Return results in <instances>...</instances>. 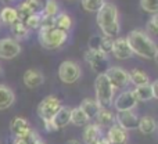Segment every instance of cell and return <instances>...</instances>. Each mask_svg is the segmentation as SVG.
I'll list each match as a JSON object with an SVG mask.
<instances>
[{
    "instance_id": "obj_18",
    "label": "cell",
    "mask_w": 158,
    "mask_h": 144,
    "mask_svg": "<svg viewBox=\"0 0 158 144\" xmlns=\"http://www.w3.org/2000/svg\"><path fill=\"white\" fill-rule=\"evenodd\" d=\"M43 82H44V76L39 69L31 68L24 73V84L27 87H29V89H36Z\"/></svg>"
},
{
    "instance_id": "obj_11",
    "label": "cell",
    "mask_w": 158,
    "mask_h": 144,
    "mask_svg": "<svg viewBox=\"0 0 158 144\" xmlns=\"http://www.w3.org/2000/svg\"><path fill=\"white\" fill-rule=\"evenodd\" d=\"M112 103H114L117 111H132L137 105V100L135 98L132 90H125V92L119 93Z\"/></svg>"
},
{
    "instance_id": "obj_10",
    "label": "cell",
    "mask_w": 158,
    "mask_h": 144,
    "mask_svg": "<svg viewBox=\"0 0 158 144\" xmlns=\"http://www.w3.org/2000/svg\"><path fill=\"white\" fill-rule=\"evenodd\" d=\"M115 122L119 128L128 130H133L137 129V123H139V117L135 114L133 111H117L115 115Z\"/></svg>"
},
{
    "instance_id": "obj_27",
    "label": "cell",
    "mask_w": 158,
    "mask_h": 144,
    "mask_svg": "<svg viewBox=\"0 0 158 144\" xmlns=\"http://www.w3.org/2000/svg\"><path fill=\"white\" fill-rule=\"evenodd\" d=\"M89 118L86 117L83 111H82L79 107L77 108H71V123H74L75 126H86L89 123Z\"/></svg>"
},
{
    "instance_id": "obj_22",
    "label": "cell",
    "mask_w": 158,
    "mask_h": 144,
    "mask_svg": "<svg viewBox=\"0 0 158 144\" xmlns=\"http://www.w3.org/2000/svg\"><path fill=\"white\" fill-rule=\"evenodd\" d=\"M137 129H139L143 134H151V133H154V132H156L157 122H156V119H154L153 117L146 115V117H143V118H140V119H139Z\"/></svg>"
},
{
    "instance_id": "obj_7",
    "label": "cell",
    "mask_w": 158,
    "mask_h": 144,
    "mask_svg": "<svg viewBox=\"0 0 158 144\" xmlns=\"http://www.w3.org/2000/svg\"><path fill=\"white\" fill-rule=\"evenodd\" d=\"M58 78L63 83H75L81 78V67L74 61H63L58 67Z\"/></svg>"
},
{
    "instance_id": "obj_23",
    "label": "cell",
    "mask_w": 158,
    "mask_h": 144,
    "mask_svg": "<svg viewBox=\"0 0 158 144\" xmlns=\"http://www.w3.org/2000/svg\"><path fill=\"white\" fill-rule=\"evenodd\" d=\"M79 108L86 114V117L89 118V119H93V118L97 115L100 107H98L97 101L93 100V98H85V100L81 103V107H79Z\"/></svg>"
},
{
    "instance_id": "obj_20",
    "label": "cell",
    "mask_w": 158,
    "mask_h": 144,
    "mask_svg": "<svg viewBox=\"0 0 158 144\" xmlns=\"http://www.w3.org/2000/svg\"><path fill=\"white\" fill-rule=\"evenodd\" d=\"M15 101L14 92L6 84H0V111L10 108Z\"/></svg>"
},
{
    "instance_id": "obj_33",
    "label": "cell",
    "mask_w": 158,
    "mask_h": 144,
    "mask_svg": "<svg viewBox=\"0 0 158 144\" xmlns=\"http://www.w3.org/2000/svg\"><path fill=\"white\" fill-rule=\"evenodd\" d=\"M140 6L144 11L150 14H157L158 11V0H140Z\"/></svg>"
},
{
    "instance_id": "obj_17",
    "label": "cell",
    "mask_w": 158,
    "mask_h": 144,
    "mask_svg": "<svg viewBox=\"0 0 158 144\" xmlns=\"http://www.w3.org/2000/svg\"><path fill=\"white\" fill-rule=\"evenodd\" d=\"M52 122H53V125H54L56 130L68 126L69 123H71V108H69V107L61 105V108L58 109V112L53 117Z\"/></svg>"
},
{
    "instance_id": "obj_1",
    "label": "cell",
    "mask_w": 158,
    "mask_h": 144,
    "mask_svg": "<svg viewBox=\"0 0 158 144\" xmlns=\"http://www.w3.org/2000/svg\"><path fill=\"white\" fill-rule=\"evenodd\" d=\"M126 42L133 54H137L139 57L147 58V60H157V44L146 32L139 29L131 31L126 36Z\"/></svg>"
},
{
    "instance_id": "obj_38",
    "label": "cell",
    "mask_w": 158,
    "mask_h": 144,
    "mask_svg": "<svg viewBox=\"0 0 158 144\" xmlns=\"http://www.w3.org/2000/svg\"><path fill=\"white\" fill-rule=\"evenodd\" d=\"M67 144H81L79 140H69V142H67Z\"/></svg>"
},
{
    "instance_id": "obj_30",
    "label": "cell",
    "mask_w": 158,
    "mask_h": 144,
    "mask_svg": "<svg viewBox=\"0 0 158 144\" xmlns=\"http://www.w3.org/2000/svg\"><path fill=\"white\" fill-rule=\"evenodd\" d=\"M81 2L83 8L86 11H89V13H97L106 3L104 0H81Z\"/></svg>"
},
{
    "instance_id": "obj_26",
    "label": "cell",
    "mask_w": 158,
    "mask_h": 144,
    "mask_svg": "<svg viewBox=\"0 0 158 144\" xmlns=\"http://www.w3.org/2000/svg\"><path fill=\"white\" fill-rule=\"evenodd\" d=\"M129 82H132L137 87V86H143V84H148L150 83V78L144 71L135 68L129 72Z\"/></svg>"
},
{
    "instance_id": "obj_8",
    "label": "cell",
    "mask_w": 158,
    "mask_h": 144,
    "mask_svg": "<svg viewBox=\"0 0 158 144\" xmlns=\"http://www.w3.org/2000/svg\"><path fill=\"white\" fill-rule=\"evenodd\" d=\"M104 75L107 76L108 82L111 83V86L117 89H123L126 87L131 82H129V72L126 69L121 68V67H110L106 71Z\"/></svg>"
},
{
    "instance_id": "obj_9",
    "label": "cell",
    "mask_w": 158,
    "mask_h": 144,
    "mask_svg": "<svg viewBox=\"0 0 158 144\" xmlns=\"http://www.w3.org/2000/svg\"><path fill=\"white\" fill-rule=\"evenodd\" d=\"M21 53V46L13 38L0 39V58L2 60H13Z\"/></svg>"
},
{
    "instance_id": "obj_6",
    "label": "cell",
    "mask_w": 158,
    "mask_h": 144,
    "mask_svg": "<svg viewBox=\"0 0 158 144\" xmlns=\"http://www.w3.org/2000/svg\"><path fill=\"white\" fill-rule=\"evenodd\" d=\"M60 108L61 101L56 96H47L38 105V114L42 118V121H52Z\"/></svg>"
},
{
    "instance_id": "obj_3",
    "label": "cell",
    "mask_w": 158,
    "mask_h": 144,
    "mask_svg": "<svg viewBox=\"0 0 158 144\" xmlns=\"http://www.w3.org/2000/svg\"><path fill=\"white\" fill-rule=\"evenodd\" d=\"M68 39V33L57 28H39V42L47 50H57Z\"/></svg>"
},
{
    "instance_id": "obj_24",
    "label": "cell",
    "mask_w": 158,
    "mask_h": 144,
    "mask_svg": "<svg viewBox=\"0 0 158 144\" xmlns=\"http://www.w3.org/2000/svg\"><path fill=\"white\" fill-rule=\"evenodd\" d=\"M54 28L68 33V31L72 28V18L67 13H58L54 17Z\"/></svg>"
},
{
    "instance_id": "obj_35",
    "label": "cell",
    "mask_w": 158,
    "mask_h": 144,
    "mask_svg": "<svg viewBox=\"0 0 158 144\" xmlns=\"http://www.w3.org/2000/svg\"><path fill=\"white\" fill-rule=\"evenodd\" d=\"M40 28H54V17H47L42 14Z\"/></svg>"
},
{
    "instance_id": "obj_14",
    "label": "cell",
    "mask_w": 158,
    "mask_h": 144,
    "mask_svg": "<svg viewBox=\"0 0 158 144\" xmlns=\"http://www.w3.org/2000/svg\"><path fill=\"white\" fill-rule=\"evenodd\" d=\"M10 130H11V133L15 136V139H22V137H25L31 130H32V128H31L29 122H28L25 118L17 117L11 121Z\"/></svg>"
},
{
    "instance_id": "obj_37",
    "label": "cell",
    "mask_w": 158,
    "mask_h": 144,
    "mask_svg": "<svg viewBox=\"0 0 158 144\" xmlns=\"http://www.w3.org/2000/svg\"><path fill=\"white\" fill-rule=\"evenodd\" d=\"M150 86H151V92H153L154 98H158V90H157V87H158V80H154L153 83H150Z\"/></svg>"
},
{
    "instance_id": "obj_40",
    "label": "cell",
    "mask_w": 158,
    "mask_h": 144,
    "mask_svg": "<svg viewBox=\"0 0 158 144\" xmlns=\"http://www.w3.org/2000/svg\"><path fill=\"white\" fill-rule=\"evenodd\" d=\"M35 144H46V143H44V142H43V140H42V139H39V140H38V142H36Z\"/></svg>"
},
{
    "instance_id": "obj_4",
    "label": "cell",
    "mask_w": 158,
    "mask_h": 144,
    "mask_svg": "<svg viewBox=\"0 0 158 144\" xmlns=\"http://www.w3.org/2000/svg\"><path fill=\"white\" fill-rule=\"evenodd\" d=\"M94 90H96V101H97L100 108H108L112 105L114 101V93L115 89L111 86L108 82L107 76L104 75H97L94 82Z\"/></svg>"
},
{
    "instance_id": "obj_5",
    "label": "cell",
    "mask_w": 158,
    "mask_h": 144,
    "mask_svg": "<svg viewBox=\"0 0 158 144\" xmlns=\"http://www.w3.org/2000/svg\"><path fill=\"white\" fill-rule=\"evenodd\" d=\"M85 60L87 61V64H89V67L92 68V71L98 73V75L106 73V71L110 68L108 56L101 53L100 50H90L89 49L85 53Z\"/></svg>"
},
{
    "instance_id": "obj_34",
    "label": "cell",
    "mask_w": 158,
    "mask_h": 144,
    "mask_svg": "<svg viewBox=\"0 0 158 144\" xmlns=\"http://www.w3.org/2000/svg\"><path fill=\"white\" fill-rule=\"evenodd\" d=\"M147 31L151 33L153 36L158 35V22H157V14H154L150 18V21L147 22Z\"/></svg>"
},
{
    "instance_id": "obj_16",
    "label": "cell",
    "mask_w": 158,
    "mask_h": 144,
    "mask_svg": "<svg viewBox=\"0 0 158 144\" xmlns=\"http://www.w3.org/2000/svg\"><path fill=\"white\" fill-rule=\"evenodd\" d=\"M128 132L125 129L119 128L117 123L108 128V133H107V140L110 144H126L128 143Z\"/></svg>"
},
{
    "instance_id": "obj_12",
    "label": "cell",
    "mask_w": 158,
    "mask_h": 144,
    "mask_svg": "<svg viewBox=\"0 0 158 144\" xmlns=\"http://www.w3.org/2000/svg\"><path fill=\"white\" fill-rule=\"evenodd\" d=\"M42 6L43 4L40 3V0H25V2L17 8L18 19L25 21L28 17L33 15V14H40Z\"/></svg>"
},
{
    "instance_id": "obj_15",
    "label": "cell",
    "mask_w": 158,
    "mask_h": 144,
    "mask_svg": "<svg viewBox=\"0 0 158 144\" xmlns=\"http://www.w3.org/2000/svg\"><path fill=\"white\" fill-rule=\"evenodd\" d=\"M103 137V129L97 123H87L83 130L82 139L85 144H97Z\"/></svg>"
},
{
    "instance_id": "obj_41",
    "label": "cell",
    "mask_w": 158,
    "mask_h": 144,
    "mask_svg": "<svg viewBox=\"0 0 158 144\" xmlns=\"http://www.w3.org/2000/svg\"><path fill=\"white\" fill-rule=\"evenodd\" d=\"M0 72H2V68H0Z\"/></svg>"
},
{
    "instance_id": "obj_2",
    "label": "cell",
    "mask_w": 158,
    "mask_h": 144,
    "mask_svg": "<svg viewBox=\"0 0 158 144\" xmlns=\"http://www.w3.org/2000/svg\"><path fill=\"white\" fill-rule=\"evenodd\" d=\"M97 25L106 38L114 39L119 35V14L118 8L112 3H104V6L97 11Z\"/></svg>"
},
{
    "instance_id": "obj_32",
    "label": "cell",
    "mask_w": 158,
    "mask_h": 144,
    "mask_svg": "<svg viewBox=\"0 0 158 144\" xmlns=\"http://www.w3.org/2000/svg\"><path fill=\"white\" fill-rule=\"evenodd\" d=\"M40 21H42V13L33 14V15L28 17L24 22H25L28 29H39V28H40Z\"/></svg>"
},
{
    "instance_id": "obj_28",
    "label": "cell",
    "mask_w": 158,
    "mask_h": 144,
    "mask_svg": "<svg viewBox=\"0 0 158 144\" xmlns=\"http://www.w3.org/2000/svg\"><path fill=\"white\" fill-rule=\"evenodd\" d=\"M18 19V13H17V8L13 7H4L2 11H0V21L3 24L11 25Z\"/></svg>"
},
{
    "instance_id": "obj_39",
    "label": "cell",
    "mask_w": 158,
    "mask_h": 144,
    "mask_svg": "<svg viewBox=\"0 0 158 144\" xmlns=\"http://www.w3.org/2000/svg\"><path fill=\"white\" fill-rule=\"evenodd\" d=\"M13 144H25L24 142H22V140L21 139H15V142H14Z\"/></svg>"
},
{
    "instance_id": "obj_13",
    "label": "cell",
    "mask_w": 158,
    "mask_h": 144,
    "mask_svg": "<svg viewBox=\"0 0 158 144\" xmlns=\"http://www.w3.org/2000/svg\"><path fill=\"white\" fill-rule=\"evenodd\" d=\"M111 53L114 54V57L117 60H128L133 56L131 47H129L126 38H117L112 43V50Z\"/></svg>"
},
{
    "instance_id": "obj_25",
    "label": "cell",
    "mask_w": 158,
    "mask_h": 144,
    "mask_svg": "<svg viewBox=\"0 0 158 144\" xmlns=\"http://www.w3.org/2000/svg\"><path fill=\"white\" fill-rule=\"evenodd\" d=\"M132 93H133L135 98H136L137 101H150V100H153V98H154L153 92H151L150 83L135 87V89L132 90Z\"/></svg>"
},
{
    "instance_id": "obj_19",
    "label": "cell",
    "mask_w": 158,
    "mask_h": 144,
    "mask_svg": "<svg viewBox=\"0 0 158 144\" xmlns=\"http://www.w3.org/2000/svg\"><path fill=\"white\" fill-rule=\"evenodd\" d=\"M96 123L100 126L101 129L103 128H110L115 123V115L110 111L108 108H100L97 112V115L94 117Z\"/></svg>"
},
{
    "instance_id": "obj_31",
    "label": "cell",
    "mask_w": 158,
    "mask_h": 144,
    "mask_svg": "<svg viewBox=\"0 0 158 144\" xmlns=\"http://www.w3.org/2000/svg\"><path fill=\"white\" fill-rule=\"evenodd\" d=\"M112 43H114V39H110V38H106V36H103V38L98 39V47H97V50H100L101 53H104V54L108 56L110 53H111V50H112Z\"/></svg>"
},
{
    "instance_id": "obj_21",
    "label": "cell",
    "mask_w": 158,
    "mask_h": 144,
    "mask_svg": "<svg viewBox=\"0 0 158 144\" xmlns=\"http://www.w3.org/2000/svg\"><path fill=\"white\" fill-rule=\"evenodd\" d=\"M10 29H11V33H13V36H14V40H17V42L28 38V35H29V29L27 28L25 22L21 21V19H17L14 24H11Z\"/></svg>"
},
{
    "instance_id": "obj_29",
    "label": "cell",
    "mask_w": 158,
    "mask_h": 144,
    "mask_svg": "<svg viewBox=\"0 0 158 144\" xmlns=\"http://www.w3.org/2000/svg\"><path fill=\"white\" fill-rule=\"evenodd\" d=\"M43 15L56 17L58 14V3L57 0H46L43 4Z\"/></svg>"
},
{
    "instance_id": "obj_36",
    "label": "cell",
    "mask_w": 158,
    "mask_h": 144,
    "mask_svg": "<svg viewBox=\"0 0 158 144\" xmlns=\"http://www.w3.org/2000/svg\"><path fill=\"white\" fill-rule=\"evenodd\" d=\"M43 123H44V129H46L47 132H54L56 130V128H54V125H53L52 121H43Z\"/></svg>"
}]
</instances>
